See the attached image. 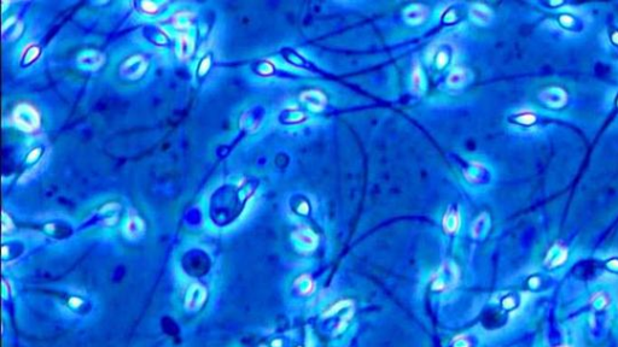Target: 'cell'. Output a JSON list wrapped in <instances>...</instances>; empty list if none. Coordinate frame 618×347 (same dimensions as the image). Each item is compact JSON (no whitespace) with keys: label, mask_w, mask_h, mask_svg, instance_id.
I'll return each instance as SVG.
<instances>
[{"label":"cell","mask_w":618,"mask_h":347,"mask_svg":"<svg viewBox=\"0 0 618 347\" xmlns=\"http://www.w3.org/2000/svg\"><path fill=\"white\" fill-rule=\"evenodd\" d=\"M12 118L18 128L26 131L38 129L40 125L39 112L32 105L19 104L12 114Z\"/></svg>","instance_id":"6da1fadb"},{"label":"cell","mask_w":618,"mask_h":347,"mask_svg":"<svg viewBox=\"0 0 618 347\" xmlns=\"http://www.w3.org/2000/svg\"><path fill=\"white\" fill-rule=\"evenodd\" d=\"M148 62L141 56H133L128 58L121 67V75L129 80H138L145 74Z\"/></svg>","instance_id":"7a4b0ae2"},{"label":"cell","mask_w":618,"mask_h":347,"mask_svg":"<svg viewBox=\"0 0 618 347\" xmlns=\"http://www.w3.org/2000/svg\"><path fill=\"white\" fill-rule=\"evenodd\" d=\"M207 299V290L199 283H194L187 289L185 297V306L190 311H197L201 309Z\"/></svg>","instance_id":"3957f363"},{"label":"cell","mask_w":618,"mask_h":347,"mask_svg":"<svg viewBox=\"0 0 618 347\" xmlns=\"http://www.w3.org/2000/svg\"><path fill=\"white\" fill-rule=\"evenodd\" d=\"M539 98L543 104L553 109L563 108L567 101L566 92L560 87L546 88L544 91L541 92Z\"/></svg>","instance_id":"277c9868"},{"label":"cell","mask_w":618,"mask_h":347,"mask_svg":"<svg viewBox=\"0 0 618 347\" xmlns=\"http://www.w3.org/2000/svg\"><path fill=\"white\" fill-rule=\"evenodd\" d=\"M470 17L478 25H488L493 21V12L484 4H473L470 8Z\"/></svg>","instance_id":"5b68a950"},{"label":"cell","mask_w":618,"mask_h":347,"mask_svg":"<svg viewBox=\"0 0 618 347\" xmlns=\"http://www.w3.org/2000/svg\"><path fill=\"white\" fill-rule=\"evenodd\" d=\"M427 16H429V9L426 8V6H424L421 4H414L406 9L403 17H405V19H406L407 23H410V24H412V25H417V24H420V23L425 22V19L427 18Z\"/></svg>","instance_id":"8992f818"},{"label":"cell","mask_w":618,"mask_h":347,"mask_svg":"<svg viewBox=\"0 0 618 347\" xmlns=\"http://www.w3.org/2000/svg\"><path fill=\"white\" fill-rule=\"evenodd\" d=\"M125 235L129 240H135L140 237L145 231V223L140 217L131 216L125 224Z\"/></svg>","instance_id":"52a82bcc"},{"label":"cell","mask_w":618,"mask_h":347,"mask_svg":"<svg viewBox=\"0 0 618 347\" xmlns=\"http://www.w3.org/2000/svg\"><path fill=\"white\" fill-rule=\"evenodd\" d=\"M78 62H79V64L82 65L85 69L96 70V69H98L103 64L104 58H103V56L99 54V52L87 51L80 56V57L78 58Z\"/></svg>","instance_id":"ba28073f"},{"label":"cell","mask_w":618,"mask_h":347,"mask_svg":"<svg viewBox=\"0 0 618 347\" xmlns=\"http://www.w3.org/2000/svg\"><path fill=\"white\" fill-rule=\"evenodd\" d=\"M302 100L314 111H320L325 108V95L319 91H308L302 94Z\"/></svg>","instance_id":"9c48e42d"},{"label":"cell","mask_w":618,"mask_h":347,"mask_svg":"<svg viewBox=\"0 0 618 347\" xmlns=\"http://www.w3.org/2000/svg\"><path fill=\"white\" fill-rule=\"evenodd\" d=\"M294 239L296 240L300 245H303L305 250L314 249L315 245H317V236L312 233V230L307 229V228H302V229L297 230L296 233H294Z\"/></svg>","instance_id":"30bf717a"},{"label":"cell","mask_w":618,"mask_h":347,"mask_svg":"<svg viewBox=\"0 0 618 347\" xmlns=\"http://www.w3.org/2000/svg\"><path fill=\"white\" fill-rule=\"evenodd\" d=\"M467 81H468V71L466 70V69H463V68H457V69H454V70H451V72L447 78V84L449 85L451 88L463 87V86L466 84Z\"/></svg>","instance_id":"8fae6325"},{"label":"cell","mask_w":618,"mask_h":347,"mask_svg":"<svg viewBox=\"0 0 618 347\" xmlns=\"http://www.w3.org/2000/svg\"><path fill=\"white\" fill-rule=\"evenodd\" d=\"M294 286L295 288L297 289V292L302 294V296H308V294L313 293L315 288V283L309 275H302L298 277V279L295 281Z\"/></svg>","instance_id":"7c38bea8"},{"label":"cell","mask_w":618,"mask_h":347,"mask_svg":"<svg viewBox=\"0 0 618 347\" xmlns=\"http://www.w3.org/2000/svg\"><path fill=\"white\" fill-rule=\"evenodd\" d=\"M195 49V41L192 40L188 35H180L179 36V57L180 58H188L192 55Z\"/></svg>","instance_id":"4fadbf2b"},{"label":"cell","mask_w":618,"mask_h":347,"mask_svg":"<svg viewBox=\"0 0 618 347\" xmlns=\"http://www.w3.org/2000/svg\"><path fill=\"white\" fill-rule=\"evenodd\" d=\"M443 227L447 233H455L460 227V215L453 211H448L443 218Z\"/></svg>","instance_id":"5bb4252c"},{"label":"cell","mask_w":618,"mask_h":347,"mask_svg":"<svg viewBox=\"0 0 618 347\" xmlns=\"http://www.w3.org/2000/svg\"><path fill=\"white\" fill-rule=\"evenodd\" d=\"M548 256H551V260H548L547 263H550L551 266H558L565 262L566 257H567V252L564 247L557 245V246H554L552 250H551V252L548 253Z\"/></svg>","instance_id":"9a60e30c"},{"label":"cell","mask_w":618,"mask_h":347,"mask_svg":"<svg viewBox=\"0 0 618 347\" xmlns=\"http://www.w3.org/2000/svg\"><path fill=\"white\" fill-rule=\"evenodd\" d=\"M192 14L190 12H178L173 19V24L178 29H186L191 25Z\"/></svg>","instance_id":"2e32d148"},{"label":"cell","mask_w":618,"mask_h":347,"mask_svg":"<svg viewBox=\"0 0 618 347\" xmlns=\"http://www.w3.org/2000/svg\"><path fill=\"white\" fill-rule=\"evenodd\" d=\"M348 306L349 307L354 306V303L351 302V300H348V299L341 300V302H338L337 304H335V305L332 306L331 309H328L326 312H324V315H322V316H324V317L332 316V315H335V313H337L338 311H340V310L344 309V307H348Z\"/></svg>","instance_id":"e0dca14e"},{"label":"cell","mask_w":618,"mask_h":347,"mask_svg":"<svg viewBox=\"0 0 618 347\" xmlns=\"http://www.w3.org/2000/svg\"><path fill=\"white\" fill-rule=\"evenodd\" d=\"M353 315H354V306L353 307H349V312L343 317V319H342L340 325H338L337 329H336V332H335V335H337V334H340L341 332H343V330L345 328H347L348 323L350 322V319H351V317H353Z\"/></svg>","instance_id":"ac0fdd59"},{"label":"cell","mask_w":618,"mask_h":347,"mask_svg":"<svg viewBox=\"0 0 618 347\" xmlns=\"http://www.w3.org/2000/svg\"><path fill=\"white\" fill-rule=\"evenodd\" d=\"M421 80H423L421 70L420 69H414L413 74H412V85H413L414 91H419L421 87Z\"/></svg>","instance_id":"d6986e66"},{"label":"cell","mask_w":618,"mask_h":347,"mask_svg":"<svg viewBox=\"0 0 618 347\" xmlns=\"http://www.w3.org/2000/svg\"><path fill=\"white\" fill-rule=\"evenodd\" d=\"M39 54H40L39 47H36V46H31V47H29V51H27L25 55V62L26 63L33 62L36 57H38Z\"/></svg>","instance_id":"ffe728a7"},{"label":"cell","mask_w":618,"mask_h":347,"mask_svg":"<svg viewBox=\"0 0 618 347\" xmlns=\"http://www.w3.org/2000/svg\"><path fill=\"white\" fill-rule=\"evenodd\" d=\"M12 229V221L10 216H8L5 212H3V231L4 233H8Z\"/></svg>","instance_id":"44dd1931"},{"label":"cell","mask_w":618,"mask_h":347,"mask_svg":"<svg viewBox=\"0 0 618 347\" xmlns=\"http://www.w3.org/2000/svg\"><path fill=\"white\" fill-rule=\"evenodd\" d=\"M517 121L521 124H531V123H534V121H535V115H533V114L521 115V117H518Z\"/></svg>","instance_id":"7402d4cb"},{"label":"cell","mask_w":618,"mask_h":347,"mask_svg":"<svg viewBox=\"0 0 618 347\" xmlns=\"http://www.w3.org/2000/svg\"><path fill=\"white\" fill-rule=\"evenodd\" d=\"M209 67H210V58H209V57H205V58L203 59V61H202L201 65H199L198 74H199V75H203V74H205V72H207V70H208V69H209Z\"/></svg>","instance_id":"603a6c76"},{"label":"cell","mask_w":618,"mask_h":347,"mask_svg":"<svg viewBox=\"0 0 618 347\" xmlns=\"http://www.w3.org/2000/svg\"><path fill=\"white\" fill-rule=\"evenodd\" d=\"M142 9H144V11L149 12V14H154V12L157 11V5L155 4V3L151 2H145L142 3Z\"/></svg>","instance_id":"cb8c5ba5"},{"label":"cell","mask_w":618,"mask_h":347,"mask_svg":"<svg viewBox=\"0 0 618 347\" xmlns=\"http://www.w3.org/2000/svg\"><path fill=\"white\" fill-rule=\"evenodd\" d=\"M40 152H41V150H40V148H35V150H33L31 152V153H29V156L27 157V162H28V163H32V162H34L35 159H38L39 156H40Z\"/></svg>","instance_id":"d4e9b609"},{"label":"cell","mask_w":618,"mask_h":347,"mask_svg":"<svg viewBox=\"0 0 618 347\" xmlns=\"http://www.w3.org/2000/svg\"><path fill=\"white\" fill-rule=\"evenodd\" d=\"M454 341H459L458 343H455V347H468V342L465 340V338H463V336H458Z\"/></svg>","instance_id":"484cf974"},{"label":"cell","mask_w":618,"mask_h":347,"mask_svg":"<svg viewBox=\"0 0 618 347\" xmlns=\"http://www.w3.org/2000/svg\"><path fill=\"white\" fill-rule=\"evenodd\" d=\"M69 304H70L72 306L78 307V306L81 305V300H80L79 298H72V299H70V302H69Z\"/></svg>","instance_id":"4316f807"},{"label":"cell","mask_w":618,"mask_h":347,"mask_svg":"<svg viewBox=\"0 0 618 347\" xmlns=\"http://www.w3.org/2000/svg\"><path fill=\"white\" fill-rule=\"evenodd\" d=\"M272 345H273L274 347H275V346H280V345H281V342L279 341V340H277V341H273V343H272Z\"/></svg>","instance_id":"83f0119b"}]
</instances>
